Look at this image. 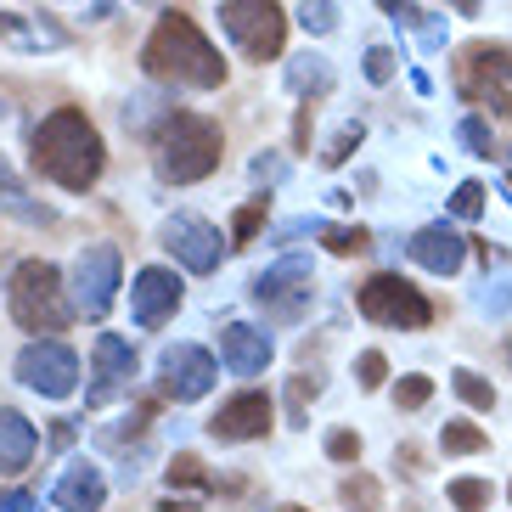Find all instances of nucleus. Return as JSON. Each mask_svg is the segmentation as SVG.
I'll list each match as a JSON object with an SVG mask.
<instances>
[{"label":"nucleus","instance_id":"nucleus-30","mask_svg":"<svg viewBox=\"0 0 512 512\" xmlns=\"http://www.w3.org/2000/svg\"><path fill=\"white\" fill-rule=\"evenodd\" d=\"M451 214H456V220H479V214H484V186H479V181L456 186V197H451Z\"/></svg>","mask_w":512,"mask_h":512},{"label":"nucleus","instance_id":"nucleus-42","mask_svg":"<svg viewBox=\"0 0 512 512\" xmlns=\"http://www.w3.org/2000/svg\"><path fill=\"white\" fill-rule=\"evenodd\" d=\"M17 186H23V181H17V175H12V164L0 158V197H23V192H17Z\"/></svg>","mask_w":512,"mask_h":512},{"label":"nucleus","instance_id":"nucleus-44","mask_svg":"<svg viewBox=\"0 0 512 512\" xmlns=\"http://www.w3.org/2000/svg\"><path fill=\"white\" fill-rule=\"evenodd\" d=\"M507 501H512V484H507Z\"/></svg>","mask_w":512,"mask_h":512},{"label":"nucleus","instance_id":"nucleus-26","mask_svg":"<svg viewBox=\"0 0 512 512\" xmlns=\"http://www.w3.org/2000/svg\"><path fill=\"white\" fill-rule=\"evenodd\" d=\"M169 490H209V473H203V462L197 456H175V467H169Z\"/></svg>","mask_w":512,"mask_h":512},{"label":"nucleus","instance_id":"nucleus-27","mask_svg":"<svg viewBox=\"0 0 512 512\" xmlns=\"http://www.w3.org/2000/svg\"><path fill=\"white\" fill-rule=\"evenodd\" d=\"M327 254H361L366 248V226H321Z\"/></svg>","mask_w":512,"mask_h":512},{"label":"nucleus","instance_id":"nucleus-16","mask_svg":"<svg viewBox=\"0 0 512 512\" xmlns=\"http://www.w3.org/2000/svg\"><path fill=\"white\" fill-rule=\"evenodd\" d=\"M411 259H417L422 271H434V276H456L462 259H467V242H462L456 226H422L417 237H411Z\"/></svg>","mask_w":512,"mask_h":512},{"label":"nucleus","instance_id":"nucleus-46","mask_svg":"<svg viewBox=\"0 0 512 512\" xmlns=\"http://www.w3.org/2000/svg\"><path fill=\"white\" fill-rule=\"evenodd\" d=\"M0 113H6V102H0Z\"/></svg>","mask_w":512,"mask_h":512},{"label":"nucleus","instance_id":"nucleus-18","mask_svg":"<svg viewBox=\"0 0 512 512\" xmlns=\"http://www.w3.org/2000/svg\"><path fill=\"white\" fill-rule=\"evenodd\" d=\"M51 501H57L62 512H102V501H107V484H102V473H96V467L74 462V467H68V473L57 479V490H51Z\"/></svg>","mask_w":512,"mask_h":512},{"label":"nucleus","instance_id":"nucleus-5","mask_svg":"<svg viewBox=\"0 0 512 512\" xmlns=\"http://www.w3.org/2000/svg\"><path fill=\"white\" fill-rule=\"evenodd\" d=\"M220 23H226L231 46H237L248 62L282 57L287 17H282V6H276V0H220Z\"/></svg>","mask_w":512,"mask_h":512},{"label":"nucleus","instance_id":"nucleus-22","mask_svg":"<svg viewBox=\"0 0 512 512\" xmlns=\"http://www.w3.org/2000/svg\"><path fill=\"white\" fill-rule=\"evenodd\" d=\"M451 389L462 394L473 411H490V406H496V389H490L479 372H467V366H456V372H451Z\"/></svg>","mask_w":512,"mask_h":512},{"label":"nucleus","instance_id":"nucleus-10","mask_svg":"<svg viewBox=\"0 0 512 512\" xmlns=\"http://www.w3.org/2000/svg\"><path fill=\"white\" fill-rule=\"evenodd\" d=\"M164 248H169L175 259H181L186 271L209 276V271H220L226 237H220V226H209L203 214H175V220L164 226Z\"/></svg>","mask_w":512,"mask_h":512},{"label":"nucleus","instance_id":"nucleus-23","mask_svg":"<svg viewBox=\"0 0 512 512\" xmlns=\"http://www.w3.org/2000/svg\"><path fill=\"white\" fill-rule=\"evenodd\" d=\"M428 400H434V377L411 372V377H400V383H394V406H400V411H422Z\"/></svg>","mask_w":512,"mask_h":512},{"label":"nucleus","instance_id":"nucleus-24","mask_svg":"<svg viewBox=\"0 0 512 512\" xmlns=\"http://www.w3.org/2000/svg\"><path fill=\"white\" fill-rule=\"evenodd\" d=\"M445 496H451L456 512H484V507H490V484H484V479H456Z\"/></svg>","mask_w":512,"mask_h":512},{"label":"nucleus","instance_id":"nucleus-35","mask_svg":"<svg viewBox=\"0 0 512 512\" xmlns=\"http://www.w3.org/2000/svg\"><path fill=\"white\" fill-rule=\"evenodd\" d=\"M287 400H293V422H304L310 417L304 400H316V377H293V383H287Z\"/></svg>","mask_w":512,"mask_h":512},{"label":"nucleus","instance_id":"nucleus-11","mask_svg":"<svg viewBox=\"0 0 512 512\" xmlns=\"http://www.w3.org/2000/svg\"><path fill=\"white\" fill-rule=\"evenodd\" d=\"M214 372H220V361H214L209 349H197V344L164 349V389L175 400H203L214 389Z\"/></svg>","mask_w":512,"mask_h":512},{"label":"nucleus","instance_id":"nucleus-15","mask_svg":"<svg viewBox=\"0 0 512 512\" xmlns=\"http://www.w3.org/2000/svg\"><path fill=\"white\" fill-rule=\"evenodd\" d=\"M304 293H310V265H299V259H282L276 271L254 276V299L282 310V316H299Z\"/></svg>","mask_w":512,"mask_h":512},{"label":"nucleus","instance_id":"nucleus-41","mask_svg":"<svg viewBox=\"0 0 512 512\" xmlns=\"http://www.w3.org/2000/svg\"><path fill=\"white\" fill-rule=\"evenodd\" d=\"M0 512H29V496L23 490H0Z\"/></svg>","mask_w":512,"mask_h":512},{"label":"nucleus","instance_id":"nucleus-31","mask_svg":"<svg viewBox=\"0 0 512 512\" xmlns=\"http://www.w3.org/2000/svg\"><path fill=\"white\" fill-rule=\"evenodd\" d=\"M327 456H332V462H361V434H355V428H332V434H327Z\"/></svg>","mask_w":512,"mask_h":512},{"label":"nucleus","instance_id":"nucleus-20","mask_svg":"<svg viewBox=\"0 0 512 512\" xmlns=\"http://www.w3.org/2000/svg\"><path fill=\"white\" fill-rule=\"evenodd\" d=\"M287 91L299 96V102H316V96L332 91V62L316 57V51H304V57L287 62Z\"/></svg>","mask_w":512,"mask_h":512},{"label":"nucleus","instance_id":"nucleus-33","mask_svg":"<svg viewBox=\"0 0 512 512\" xmlns=\"http://www.w3.org/2000/svg\"><path fill=\"white\" fill-rule=\"evenodd\" d=\"M366 79H372V85H389V79H394V51L389 46L366 51Z\"/></svg>","mask_w":512,"mask_h":512},{"label":"nucleus","instance_id":"nucleus-45","mask_svg":"<svg viewBox=\"0 0 512 512\" xmlns=\"http://www.w3.org/2000/svg\"><path fill=\"white\" fill-rule=\"evenodd\" d=\"M287 512H304V507H287Z\"/></svg>","mask_w":512,"mask_h":512},{"label":"nucleus","instance_id":"nucleus-32","mask_svg":"<svg viewBox=\"0 0 512 512\" xmlns=\"http://www.w3.org/2000/svg\"><path fill=\"white\" fill-rule=\"evenodd\" d=\"M383 377H389V361H383L377 349H366L361 361H355V383H361V389H383Z\"/></svg>","mask_w":512,"mask_h":512},{"label":"nucleus","instance_id":"nucleus-36","mask_svg":"<svg viewBox=\"0 0 512 512\" xmlns=\"http://www.w3.org/2000/svg\"><path fill=\"white\" fill-rule=\"evenodd\" d=\"M355 147H361V124H344V130H338V141L327 147V164H344Z\"/></svg>","mask_w":512,"mask_h":512},{"label":"nucleus","instance_id":"nucleus-29","mask_svg":"<svg viewBox=\"0 0 512 512\" xmlns=\"http://www.w3.org/2000/svg\"><path fill=\"white\" fill-rule=\"evenodd\" d=\"M259 226H265V203H242L237 220H231V242H254Z\"/></svg>","mask_w":512,"mask_h":512},{"label":"nucleus","instance_id":"nucleus-9","mask_svg":"<svg viewBox=\"0 0 512 512\" xmlns=\"http://www.w3.org/2000/svg\"><path fill=\"white\" fill-rule=\"evenodd\" d=\"M74 304H79V316L96 321L107 316V304H113V293H119V248L113 242H91L85 254L74 259Z\"/></svg>","mask_w":512,"mask_h":512},{"label":"nucleus","instance_id":"nucleus-43","mask_svg":"<svg viewBox=\"0 0 512 512\" xmlns=\"http://www.w3.org/2000/svg\"><path fill=\"white\" fill-rule=\"evenodd\" d=\"M451 6H456L462 17H473V12H479V0H451Z\"/></svg>","mask_w":512,"mask_h":512},{"label":"nucleus","instance_id":"nucleus-39","mask_svg":"<svg viewBox=\"0 0 512 512\" xmlns=\"http://www.w3.org/2000/svg\"><path fill=\"white\" fill-rule=\"evenodd\" d=\"M383 12H389L394 23H406V29H417V23H422V12H417V6H406V0H383Z\"/></svg>","mask_w":512,"mask_h":512},{"label":"nucleus","instance_id":"nucleus-8","mask_svg":"<svg viewBox=\"0 0 512 512\" xmlns=\"http://www.w3.org/2000/svg\"><path fill=\"white\" fill-rule=\"evenodd\" d=\"M17 383L34 394H46V400H62V394H74L79 383V355L57 338H34L23 355H17Z\"/></svg>","mask_w":512,"mask_h":512},{"label":"nucleus","instance_id":"nucleus-1","mask_svg":"<svg viewBox=\"0 0 512 512\" xmlns=\"http://www.w3.org/2000/svg\"><path fill=\"white\" fill-rule=\"evenodd\" d=\"M102 136H96V124L79 113V107H57L40 119L34 130V169L46 175V181L68 186V192H91L102 181Z\"/></svg>","mask_w":512,"mask_h":512},{"label":"nucleus","instance_id":"nucleus-3","mask_svg":"<svg viewBox=\"0 0 512 512\" xmlns=\"http://www.w3.org/2000/svg\"><path fill=\"white\" fill-rule=\"evenodd\" d=\"M220 152H226V136L203 113H169L158 124V136H152V164L175 186H192L203 175H214L220 169Z\"/></svg>","mask_w":512,"mask_h":512},{"label":"nucleus","instance_id":"nucleus-4","mask_svg":"<svg viewBox=\"0 0 512 512\" xmlns=\"http://www.w3.org/2000/svg\"><path fill=\"white\" fill-rule=\"evenodd\" d=\"M12 321L29 332H57L68 327V304H62V276L57 265H46V259H23L12 276Z\"/></svg>","mask_w":512,"mask_h":512},{"label":"nucleus","instance_id":"nucleus-21","mask_svg":"<svg viewBox=\"0 0 512 512\" xmlns=\"http://www.w3.org/2000/svg\"><path fill=\"white\" fill-rule=\"evenodd\" d=\"M439 451L445 456H479V451H490V439H484L473 422H445V428H439Z\"/></svg>","mask_w":512,"mask_h":512},{"label":"nucleus","instance_id":"nucleus-37","mask_svg":"<svg viewBox=\"0 0 512 512\" xmlns=\"http://www.w3.org/2000/svg\"><path fill=\"white\" fill-rule=\"evenodd\" d=\"M0 40H12L17 51H34V46H29V23H23V17H6V12H0Z\"/></svg>","mask_w":512,"mask_h":512},{"label":"nucleus","instance_id":"nucleus-38","mask_svg":"<svg viewBox=\"0 0 512 512\" xmlns=\"http://www.w3.org/2000/svg\"><path fill=\"white\" fill-rule=\"evenodd\" d=\"M417 40H422V51H439V46H445V23H439V17H422Z\"/></svg>","mask_w":512,"mask_h":512},{"label":"nucleus","instance_id":"nucleus-34","mask_svg":"<svg viewBox=\"0 0 512 512\" xmlns=\"http://www.w3.org/2000/svg\"><path fill=\"white\" fill-rule=\"evenodd\" d=\"M479 304H484V310H490V316H501V310H507V304H512V276H501L496 287L484 282V287H479Z\"/></svg>","mask_w":512,"mask_h":512},{"label":"nucleus","instance_id":"nucleus-40","mask_svg":"<svg viewBox=\"0 0 512 512\" xmlns=\"http://www.w3.org/2000/svg\"><path fill=\"white\" fill-rule=\"evenodd\" d=\"M276 175H282V158H276V152H259L254 158V181H276Z\"/></svg>","mask_w":512,"mask_h":512},{"label":"nucleus","instance_id":"nucleus-2","mask_svg":"<svg viewBox=\"0 0 512 512\" xmlns=\"http://www.w3.org/2000/svg\"><path fill=\"white\" fill-rule=\"evenodd\" d=\"M141 68L164 85H197V91H220L226 85V57L203 40L186 12H164L158 29L147 34V51H141Z\"/></svg>","mask_w":512,"mask_h":512},{"label":"nucleus","instance_id":"nucleus-6","mask_svg":"<svg viewBox=\"0 0 512 512\" xmlns=\"http://www.w3.org/2000/svg\"><path fill=\"white\" fill-rule=\"evenodd\" d=\"M361 316L377 321V327L417 332V327H428V321H434V304L422 299L411 282H400L394 271H383V276H372V282L361 287Z\"/></svg>","mask_w":512,"mask_h":512},{"label":"nucleus","instance_id":"nucleus-17","mask_svg":"<svg viewBox=\"0 0 512 512\" xmlns=\"http://www.w3.org/2000/svg\"><path fill=\"white\" fill-rule=\"evenodd\" d=\"M220 361H226L237 377H259L265 366H271V338H265L259 327H242L237 321V327L220 332Z\"/></svg>","mask_w":512,"mask_h":512},{"label":"nucleus","instance_id":"nucleus-7","mask_svg":"<svg viewBox=\"0 0 512 512\" xmlns=\"http://www.w3.org/2000/svg\"><path fill=\"white\" fill-rule=\"evenodd\" d=\"M462 96L484 102L496 119H512V51L507 46H473L462 57Z\"/></svg>","mask_w":512,"mask_h":512},{"label":"nucleus","instance_id":"nucleus-19","mask_svg":"<svg viewBox=\"0 0 512 512\" xmlns=\"http://www.w3.org/2000/svg\"><path fill=\"white\" fill-rule=\"evenodd\" d=\"M40 451V439H34L29 417H17V411L0 406V473H23Z\"/></svg>","mask_w":512,"mask_h":512},{"label":"nucleus","instance_id":"nucleus-25","mask_svg":"<svg viewBox=\"0 0 512 512\" xmlns=\"http://www.w3.org/2000/svg\"><path fill=\"white\" fill-rule=\"evenodd\" d=\"M299 23L310 34H332L338 29V0H299Z\"/></svg>","mask_w":512,"mask_h":512},{"label":"nucleus","instance_id":"nucleus-13","mask_svg":"<svg viewBox=\"0 0 512 512\" xmlns=\"http://www.w3.org/2000/svg\"><path fill=\"white\" fill-rule=\"evenodd\" d=\"M130 299H136V321H141V327H164V321L181 310V276L164 271V265H152V271L136 276Z\"/></svg>","mask_w":512,"mask_h":512},{"label":"nucleus","instance_id":"nucleus-14","mask_svg":"<svg viewBox=\"0 0 512 512\" xmlns=\"http://www.w3.org/2000/svg\"><path fill=\"white\" fill-rule=\"evenodd\" d=\"M271 394H259V389H248V394H237V400H226V406L214 411V422H209V434L214 439H259L265 428H271Z\"/></svg>","mask_w":512,"mask_h":512},{"label":"nucleus","instance_id":"nucleus-28","mask_svg":"<svg viewBox=\"0 0 512 512\" xmlns=\"http://www.w3.org/2000/svg\"><path fill=\"white\" fill-rule=\"evenodd\" d=\"M456 136H462V147H467V152H479V158H490V152H496V136H490V124H484L479 113H467Z\"/></svg>","mask_w":512,"mask_h":512},{"label":"nucleus","instance_id":"nucleus-12","mask_svg":"<svg viewBox=\"0 0 512 512\" xmlns=\"http://www.w3.org/2000/svg\"><path fill=\"white\" fill-rule=\"evenodd\" d=\"M130 377H136V349L124 344L119 332H102V338H96V361H91V389H85V400L102 406L107 394H119Z\"/></svg>","mask_w":512,"mask_h":512}]
</instances>
